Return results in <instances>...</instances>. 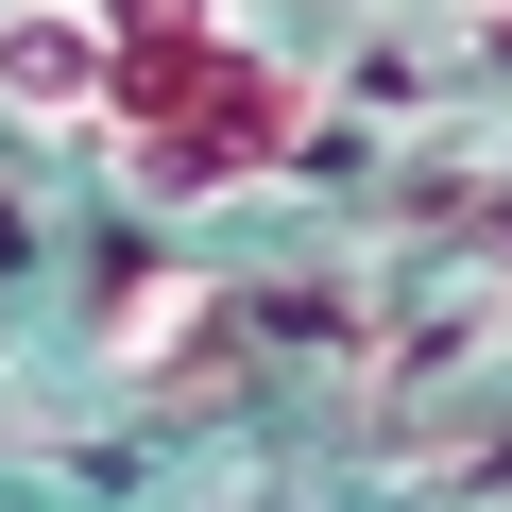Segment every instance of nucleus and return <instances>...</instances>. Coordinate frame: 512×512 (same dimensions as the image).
Returning a JSON list of instances; mask_svg holds the SVG:
<instances>
[{
	"instance_id": "obj_1",
	"label": "nucleus",
	"mask_w": 512,
	"mask_h": 512,
	"mask_svg": "<svg viewBox=\"0 0 512 512\" xmlns=\"http://www.w3.org/2000/svg\"><path fill=\"white\" fill-rule=\"evenodd\" d=\"M0 120L86 137L154 222H222L308 171L325 86L256 0H0Z\"/></svg>"
}]
</instances>
